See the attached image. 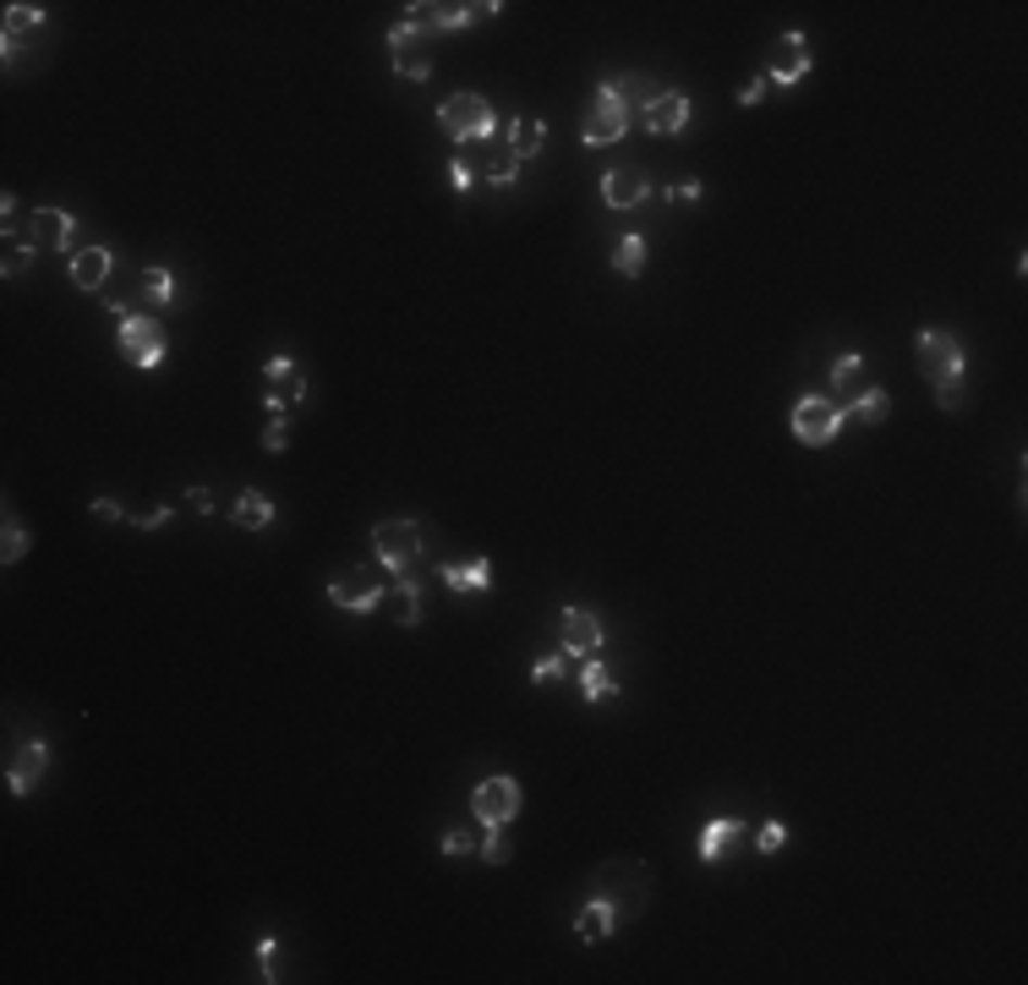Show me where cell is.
<instances>
[{
	"label": "cell",
	"instance_id": "cell-1",
	"mask_svg": "<svg viewBox=\"0 0 1028 985\" xmlns=\"http://www.w3.org/2000/svg\"><path fill=\"white\" fill-rule=\"evenodd\" d=\"M437 131H444L449 143H460V149H477L498 131V115H493V104L482 93H455V99H444V110H437Z\"/></svg>",
	"mask_w": 1028,
	"mask_h": 985
},
{
	"label": "cell",
	"instance_id": "cell-2",
	"mask_svg": "<svg viewBox=\"0 0 1028 985\" xmlns=\"http://www.w3.org/2000/svg\"><path fill=\"white\" fill-rule=\"evenodd\" d=\"M115 318H120V324H115V345H120V356H126L131 367H142V372L165 367L170 345H165V329H160L149 313H137V307H120Z\"/></svg>",
	"mask_w": 1028,
	"mask_h": 985
},
{
	"label": "cell",
	"instance_id": "cell-3",
	"mask_svg": "<svg viewBox=\"0 0 1028 985\" xmlns=\"http://www.w3.org/2000/svg\"><path fill=\"white\" fill-rule=\"evenodd\" d=\"M389 586H394L389 565H356V570H345V576L329 581V603L345 608V614H372V608H383Z\"/></svg>",
	"mask_w": 1028,
	"mask_h": 985
},
{
	"label": "cell",
	"instance_id": "cell-4",
	"mask_svg": "<svg viewBox=\"0 0 1028 985\" xmlns=\"http://www.w3.org/2000/svg\"><path fill=\"white\" fill-rule=\"evenodd\" d=\"M592 887H597V898H608L619 914H635V909H646V898H651V871H646L640 860H608V866L592 876Z\"/></svg>",
	"mask_w": 1028,
	"mask_h": 985
},
{
	"label": "cell",
	"instance_id": "cell-5",
	"mask_svg": "<svg viewBox=\"0 0 1028 985\" xmlns=\"http://www.w3.org/2000/svg\"><path fill=\"white\" fill-rule=\"evenodd\" d=\"M257 389H263V405L274 416H290L302 400H307V372L296 356H268L263 372H257Z\"/></svg>",
	"mask_w": 1028,
	"mask_h": 985
},
{
	"label": "cell",
	"instance_id": "cell-6",
	"mask_svg": "<svg viewBox=\"0 0 1028 985\" xmlns=\"http://www.w3.org/2000/svg\"><path fill=\"white\" fill-rule=\"evenodd\" d=\"M372 542H378V565H389L394 576L399 570H410L416 565V558L427 553V526L421 520H378L372 526Z\"/></svg>",
	"mask_w": 1028,
	"mask_h": 985
},
{
	"label": "cell",
	"instance_id": "cell-7",
	"mask_svg": "<svg viewBox=\"0 0 1028 985\" xmlns=\"http://www.w3.org/2000/svg\"><path fill=\"white\" fill-rule=\"evenodd\" d=\"M504 7L498 0H477V7H437V0H410L405 7V23H416L421 34H455V28H471L482 17H498Z\"/></svg>",
	"mask_w": 1028,
	"mask_h": 985
},
{
	"label": "cell",
	"instance_id": "cell-8",
	"mask_svg": "<svg viewBox=\"0 0 1028 985\" xmlns=\"http://www.w3.org/2000/svg\"><path fill=\"white\" fill-rule=\"evenodd\" d=\"M914 367H919V378H930V383H957V378H963V345H957L947 329H925V334L914 340Z\"/></svg>",
	"mask_w": 1028,
	"mask_h": 985
},
{
	"label": "cell",
	"instance_id": "cell-9",
	"mask_svg": "<svg viewBox=\"0 0 1028 985\" xmlns=\"http://www.w3.org/2000/svg\"><path fill=\"white\" fill-rule=\"evenodd\" d=\"M389 55H394V72L405 83H427L432 77V34H421L416 23H394L389 28Z\"/></svg>",
	"mask_w": 1028,
	"mask_h": 985
},
{
	"label": "cell",
	"instance_id": "cell-10",
	"mask_svg": "<svg viewBox=\"0 0 1028 985\" xmlns=\"http://www.w3.org/2000/svg\"><path fill=\"white\" fill-rule=\"evenodd\" d=\"M630 131V104L619 99V88L613 83H602L597 88V104H592V115H585V149H608V143H619V137Z\"/></svg>",
	"mask_w": 1028,
	"mask_h": 985
},
{
	"label": "cell",
	"instance_id": "cell-11",
	"mask_svg": "<svg viewBox=\"0 0 1028 985\" xmlns=\"http://www.w3.org/2000/svg\"><path fill=\"white\" fill-rule=\"evenodd\" d=\"M842 405H832V400H821V394H804L799 405H794V439L799 444H832L837 433H842Z\"/></svg>",
	"mask_w": 1028,
	"mask_h": 985
},
{
	"label": "cell",
	"instance_id": "cell-12",
	"mask_svg": "<svg viewBox=\"0 0 1028 985\" xmlns=\"http://www.w3.org/2000/svg\"><path fill=\"white\" fill-rule=\"evenodd\" d=\"M23 241H28L34 252H72L77 219H72L66 209H34L28 225H23Z\"/></svg>",
	"mask_w": 1028,
	"mask_h": 985
},
{
	"label": "cell",
	"instance_id": "cell-13",
	"mask_svg": "<svg viewBox=\"0 0 1028 985\" xmlns=\"http://www.w3.org/2000/svg\"><path fill=\"white\" fill-rule=\"evenodd\" d=\"M558 635H563V652H569V657H602L608 624H602L592 608H563V614H558Z\"/></svg>",
	"mask_w": 1028,
	"mask_h": 985
},
{
	"label": "cell",
	"instance_id": "cell-14",
	"mask_svg": "<svg viewBox=\"0 0 1028 985\" xmlns=\"http://www.w3.org/2000/svg\"><path fill=\"white\" fill-rule=\"evenodd\" d=\"M810 66H815L810 39H804V34H777V45H772V66H766L772 88H794V83H804Z\"/></svg>",
	"mask_w": 1028,
	"mask_h": 985
},
{
	"label": "cell",
	"instance_id": "cell-15",
	"mask_svg": "<svg viewBox=\"0 0 1028 985\" xmlns=\"http://www.w3.org/2000/svg\"><path fill=\"white\" fill-rule=\"evenodd\" d=\"M520 799H525V794H520V783H515V778H487V783L477 788V799H471V805H477L482 826H509V821L520 816Z\"/></svg>",
	"mask_w": 1028,
	"mask_h": 985
},
{
	"label": "cell",
	"instance_id": "cell-16",
	"mask_svg": "<svg viewBox=\"0 0 1028 985\" xmlns=\"http://www.w3.org/2000/svg\"><path fill=\"white\" fill-rule=\"evenodd\" d=\"M640 121H646V131L673 137V131H684V126H689V99H684L678 88H662L651 104H640Z\"/></svg>",
	"mask_w": 1028,
	"mask_h": 985
},
{
	"label": "cell",
	"instance_id": "cell-17",
	"mask_svg": "<svg viewBox=\"0 0 1028 985\" xmlns=\"http://www.w3.org/2000/svg\"><path fill=\"white\" fill-rule=\"evenodd\" d=\"M45 767H50V745H45V740L17 745V756L7 761V783H12V794H34L39 778H45Z\"/></svg>",
	"mask_w": 1028,
	"mask_h": 985
},
{
	"label": "cell",
	"instance_id": "cell-18",
	"mask_svg": "<svg viewBox=\"0 0 1028 985\" xmlns=\"http://www.w3.org/2000/svg\"><path fill=\"white\" fill-rule=\"evenodd\" d=\"M477 160H482V176L493 187H520V160H515V149L504 143L498 131L487 137V143H477Z\"/></svg>",
	"mask_w": 1028,
	"mask_h": 985
},
{
	"label": "cell",
	"instance_id": "cell-19",
	"mask_svg": "<svg viewBox=\"0 0 1028 985\" xmlns=\"http://www.w3.org/2000/svg\"><path fill=\"white\" fill-rule=\"evenodd\" d=\"M646 192H651L646 171L619 165V171H608V176H602V203H608V209H635V203H646Z\"/></svg>",
	"mask_w": 1028,
	"mask_h": 985
},
{
	"label": "cell",
	"instance_id": "cell-20",
	"mask_svg": "<svg viewBox=\"0 0 1028 985\" xmlns=\"http://www.w3.org/2000/svg\"><path fill=\"white\" fill-rule=\"evenodd\" d=\"M864 389H870V378H864V356H859V351L837 356V362H832V394H826V400L848 411V405H853Z\"/></svg>",
	"mask_w": 1028,
	"mask_h": 985
},
{
	"label": "cell",
	"instance_id": "cell-21",
	"mask_svg": "<svg viewBox=\"0 0 1028 985\" xmlns=\"http://www.w3.org/2000/svg\"><path fill=\"white\" fill-rule=\"evenodd\" d=\"M739 843H745V821H739V816H716V821L700 832V860L716 866V860H727L733 849H739Z\"/></svg>",
	"mask_w": 1028,
	"mask_h": 985
},
{
	"label": "cell",
	"instance_id": "cell-22",
	"mask_svg": "<svg viewBox=\"0 0 1028 985\" xmlns=\"http://www.w3.org/2000/svg\"><path fill=\"white\" fill-rule=\"evenodd\" d=\"M104 279H110V247H83L72 252V286L104 296Z\"/></svg>",
	"mask_w": 1028,
	"mask_h": 985
},
{
	"label": "cell",
	"instance_id": "cell-23",
	"mask_svg": "<svg viewBox=\"0 0 1028 985\" xmlns=\"http://www.w3.org/2000/svg\"><path fill=\"white\" fill-rule=\"evenodd\" d=\"M437 581L449 592H487L493 586V565L487 558H466V565H437Z\"/></svg>",
	"mask_w": 1028,
	"mask_h": 985
},
{
	"label": "cell",
	"instance_id": "cell-24",
	"mask_svg": "<svg viewBox=\"0 0 1028 985\" xmlns=\"http://www.w3.org/2000/svg\"><path fill=\"white\" fill-rule=\"evenodd\" d=\"M504 143L515 149V160L525 165V160H536L542 154V143H547V126L536 121V115H515L509 121V131H504Z\"/></svg>",
	"mask_w": 1028,
	"mask_h": 985
},
{
	"label": "cell",
	"instance_id": "cell-25",
	"mask_svg": "<svg viewBox=\"0 0 1028 985\" xmlns=\"http://www.w3.org/2000/svg\"><path fill=\"white\" fill-rule=\"evenodd\" d=\"M613 925H619V909L608 904V898H592L580 914H574V931H580V942H608L613 936Z\"/></svg>",
	"mask_w": 1028,
	"mask_h": 985
},
{
	"label": "cell",
	"instance_id": "cell-26",
	"mask_svg": "<svg viewBox=\"0 0 1028 985\" xmlns=\"http://www.w3.org/2000/svg\"><path fill=\"white\" fill-rule=\"evenodd\" d=\"M230 520H236L241 531H263V526L274 520V504H268V493H257V488L236 493V504H230Z\"/></svg>",
	"mask_w": 1028,
	"mask_h": 985
},
{
	"label": "cell",
	"instance_id": "cell-27",
	"mask_svg": "<svg viewBox=\"0 0 1028 985\" xmlns=\"http://www.w3.org/2000/svg\"><path fill=\"white\" fill-rule=\"evenodd\" d=\"M580 690H585V700H592V707H602V700L619 695V679L602 668V657H585V668H580Z\"/></svg>",
	"mask_w": 1028,
	"mask_h": 985
},
{
	"label": "cell",
	"instance_id": "cell-28",
	"mask_svg": "<svg viewBox=\"0 0 1028 985\" xmlns=\"http://www.w3.org/2000/svg\"><path fill=\"white\" fill-rule=\"evenodd\" d=\"M383 608H389V614H394V624H405V630H410V624H421V597H416V586H410V581H394V586H389V597H383Z\"/></svg>",
	"mask_w": 1028,
	"mask_h": 985
},
{
	"label": "cell",
	"instance_id": "cell-29",
	"mask_svg": "<svg viewBox=\"0 0 1028 985\" xmlns=\"http://www.w3.org/2000/svg\"><path fill=\"white\" fill-rule=\"evenodd\" d=\"M142 307H170L176 302V274L170 268H142Z\"/></svg>",
	"mask_w": 1028,
	"mask_h": 985
},
{
	"label": "cell",
	"instance_id": "cell-30",
	"mask_svg": "<svg viewBox=\"0 0 1028 985\" xmlns=\"http://www.w3.org/2000/svg\"><path fill=\"white\" fill-rule=\"evenodd\" d=\"M45 23V7H28V0H12L7 7V50H17V39L28 34V28H39Z\"/></svg>",
	"mask_w": 1028,
	"mask_h": 985
},
{
	"label": "cell",
	"instance_id": "cell-31",
	"mask_svg": "<svg viewBox=\"0 0 1028 985\" xmlns=\"http://www.w3.org/2000/svg\"><path fill=\"white\" fill-rule=\"evenodd\" d=\"M613 274H624V279L646 274V236H624V241L613 247Z\"/></svg>",
	"mask_w": 1028,
	"mask_h": 985
},
{
	"label": "cell",
	"instance_id": "cell-32",
	"mask_svg": "<svg viewBox=\"0 0 1028 985\" xmlns=\"http://www.w3.org/2000/svg\"><path fill=\"white\" fill-rule=\"evenodd\" d=\"M848 411H853V416H864V421H887V416H892V394L870 383V389H864V394H859Z\"/></svg>",
	"mask_w": 1028,
	"mask_h": 985
},
{
	"label": "cell",
	"instance_id": "cell-33",
	"mask_svg": "<svg viewBox=\"0 0 1028 985\" xmlns=\"http://www.w3.org/2000/svg\"><path fill=\"white\" fill-rule=\"evenodd\" d=\"M477 849H482L487 866H509V860H515V843L504 837V826H487V832L477 837Z\"/></svg>",
	"mask_w": 1028,
	"mask_h": 985
},
{
	"label": "cell",
	"instance_id": "cell-34",
	"mask_svg": "<svg viewBox=\"0 0 1028 985\" xmlns=\"http://www.w3.org/2000/svg\"><path fill=\"white\" fill-rule=\"evenodd\" d=\"M39 252L23 241V236H7V257H0V274L7 279H17V274H28V263H34Z\"/></svg>",
	"mask_w": 1028,
	"mask_h": 985
},
{
	"label": "cell",
	"instance_id": "cell-35",
	"mask_svg": "<svg viewBox=\"0 0 1028 985\" xmlns=\"http://www.w3.org/2000/svg\"><path fill=\"white\" fill-rule=\"evenodd\" d=\"M252 969H257V980H263V985H274V980H279V942H274V936H263V942H257Z\"/></svg>",
	"mask_w": 1028,
	"mask_h": 985
},
{
	"label": "cell",
	"instance_id": "cell-36",
	"mask_svg": "<svg viewBox=\"0 0 1028 985\" xmlns=\"http://www.w3.org/2000/svg\"><path fill=\"white\" fill-rule=\"evenodd\" d=\"M126 520L142 526V531H160V526H170V509H165V504H142V509L126 504Z\"/></svg>",
	"mask_w": 1028,
	"mask_h": 985
},
{
	"label": "cell",
	"instance_id": "cell-37",
	"mask_svg": "<svg viewBox=\"0 0 1028 985\" xmlns=\"http://www.w3.org/2000/svg\"><path fill=\"white\" fill-rule=\"evenodd\" d=\"M28 542H34V536H28V531L7 515V542H0V558H7V565H17V558L28 553Z\"/></svg>",
	"mask_w": 1028,
	"mask_h": 985
},
{
	"label": "cell",
	"instance_id": "cell-38",
	"mask_svg": "<svg viewBox=\"0 0 1028 985\" xmlns=\"http://www.w3.org/2000/svg\"><path fill=\"white\" fill-rule=\"evenodd\" d=\"M563 668H569V652H547V657H536V662H531V679H536V684H553Z\"/></svg>",
	"mask_w": 1028,
	"mask_h": 985
},
{
	"label": "cell",
	"instance_id": "cell-39",
	"mask_svg": "<svg viewBox=\"0 0 1028 985\" xmlns=\"http://www.w3.org/2000/svg\"><path fill=\"white\" fill-rule=\"evenodd\" d=\"M783 843H788V826H783V821H766V826L756 832V849H761V855H777Z\"/></svg>",
	"mask_w": 1028,
	"mask_h": 985
},
{
	"label": "cell",
	"instance_id": "cell-40",
	"mask_svg": "<svg viewBox=\"0 0 1028 985\" xmlns=\"http://www.w3.org/2000/svg\"><path fill=\"white\" fill-rule=\"evenodd\" d=\"M936 405H941L947 416H952V411H963V405H968V389H963V378H957V383H936Z\"/></svg>",
	"mask_w": 1028,
	"mask_h": 985
},
{
	"label": "cell",
	"instance_id": "cell-41",
	"mask_svg": "<svg viewBox=\"0 0 1028 985\" xmlns=\"http://www.w3.org/2000/svg\"><path fill=\"white\" fill-rule=\"evenodd\" d=\"M471 849H477V837H471L466 826H455V832L444 837V855H455V860H460V855H471Z\"/></svg>",
	"mask_w": 1028,
	"mask_h": 985
},
{
	"label": "cell",
	"instance_id": "cell-42",
	"mask_svg": "<svg viewBox=\"0 0 1028 985\" xmlns=\"http://www.w3.org/2000/svg\"><path fill=\"white\" fill-rule=\"evenodd\" d=\"M181 504H187V509H192V515H214V509H219V504H214V493H208V488H187V498H181Z\"/></svg>",
	"mask_w": 1028,
	"mask_h": 985
},
{
	"label": "cell",
	"instance_id": "cell-43",
	"mask_svg": "<svg viewBox=\"0 0 1028 985\" xmlns=\"http://www.w3.org/2000/svg\"><path fill=\"white\" fill-rule=\"evenodd\" d=\"M284 439H290V433H284V416H274L268 428H263V450H268V455H279V450H284Z\"/></svg>",
	"mask_w": 1028,
	"mask_h": 985
},
{
	"label": "cell",
	"instance_id": "cell-44",
	"mask_svg": "<svg viewBox=\"0 0 1028 985\" xmlns=\"http://www.w3.org/2000/svg\"><path fill=\"white\" fill-rule=\"evenodd\" d=\"M766 93H772V77H766V72H761V77H756V83H750V88H745V93H739V104H745V110H756V104H761V99H766Z\"/></svg>",
	"mask_w": 1028,
	"mask_h": 985
},
{
	"label": "cell",
	"instance_id": "cell-45",
	"mask_svg": "<svg viewBox=\"0 0 1028 985\" xmlns=\"http://www.w3.org/2000/svg\"><path fill=\"white\" fill-rule=\"evenodd\" d=\"M449 176H455V192H471V187H477V171H471L466 160H455V165H449Z\"/></svg>",
	"mask_w": 1028,
	"mask_h": 985
},
{
	"label": "cell",
	"instance_id": "cell-46",
	"mask_svg": "<svg viewBox=\"0 0 1028 985\" xmlns=\"http://www.w3.org/2000/svg\"><path fill=\"white\" fill-rule=\"evenodd\" d=\"M668 198H673V203H695V198H700V181H673Z\"/></svg>",
	"mask_w": 1028,
	"mask_h": 985
}]
</instances>
